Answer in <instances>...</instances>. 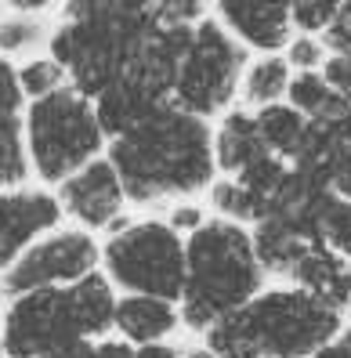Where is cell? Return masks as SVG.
I'll use <instances>...</instances> for the list:
<instances>
[{"mask_svg": "<svg viewBox=\"0 0 351 358\" xmlns=\"http://www.w3.org/2000/svg\"><path fill=\"white\" fill-rule=\"evenodd\" d=\"M44 26L40 22H29V18H8L0 22V48L4 51H22V48H33Z\"/></svg>", "mask_w": 351, "mask_h": 358, "instance_id": "4316f807", "label": "cell"}, {"mask_svg": "<svg viewBox=\"0 0 351 358\" xmlns=\"http://www.w3.org/2000/svg\"><path fill=\"white\" fill-rule=\"evenodd\" d=\"M334 87L326 83L322 73H297L290 83V105L297 113H304L308 120H319L329 105H334Z\"/></svg>", "mask_w": 351, "mask_h": 358, "instance_id": "44dd1931", "label": "cell"}, {"mask_svg": "<svg viewBox=\"0 0 351 358\" xmlns=\"http://www.w3.org/2000/svg\"><path fill=\"white\" fill-rule=\"evenodd\" d=\"M98 250L91 236L84 231H62V236L33 246L26 257H18L8 271L4 286L11 293H33V289H51L55 282H80L91 275V264Z\"/></svg>", "mask_w": 351, "mask_h": 358, "instance_id": "9c48e42d", "label": "cell"}, {"mask_svg": "<svg viewBox=\"0 0 351 358\" xmlns=\"http://www.w3.org/2000/svg\"><path fill=\"white\" fill-rule=\"evenodd\" d=\"M322 76H326L329 87H334V94L351 105V55H334V58L326 62Z\"/></svg>", "mask_w": 351, "mask_h": 358, "instance_id": "f1b7e54d", "label": "cell"}, {"mask_svg": "<svg viewBox=\"0 0 351 358\" xmlns=\"http://www.w3.org/2000/svg\"><path fill=\"white\" fill-rule=\"evenodd\" d=\"M221 18L239 40L261 51H279L290 40V4H257V0H224Z\"/></svg>", "mask_w": 351, "mask_h": 358, "instance_id": "8fae6325", "label": "cell"}, {"mask_svg": "<svg viewBox=\"0 0 351 358\" xmlns=\"http://www.w3.org/2000/svg\"><path fill=\"white\" fill-rule=\"evenodd\" d=\"M286 62L297 66L301 73H315V66L322 62V44L315 36H297L290 44V58H286ZM322 66H326V62H322Z\"/></svg>", "mask_w": 351, "mask_h": 358, "instance_id": "f546056e", "label": "cell"}, {"mask_svg": "<svg viewBox=\"0 0 351 358\" xmlns=\"http://www.w3.org/2000/svg\"><path fill=\"white\" fill-rule=\"evenodd\" d=\"M26 178V152L18 141V123L0 127V185H15Z\"/></svg>", "mask_w": 351, "mask_h": 358, "instance_id": "cb8c5ba5", "label": "cell"}, {"mask_svg": "<svg viewBox=\"0 0 351 358\" xmlns=\"http://www.w3.org/2000/svg\"><path fill=\"white\" fill-rule=\"evenodd\" d=\"M134 358H178V351L167 348V344H149V348H141Z\"/></svg>", "mask_w": 351, "mask_h": 358, "instance_id": "836d02e7", "label": "cell"}, {"mask_svg": "<svg viewBox=\"0 0 351 358\" xmlns=\"http://www.w3.org/2000/svg\"><path fill=\"white\" fill-rule=\"evenodd\" d=\"M18 83H22L26 94H36V101H40V98L62 91L58 87L62 83V66L58 62H29V66L22 69V76H18Z\"/></svg>", "mask_w": 351, "mask_h": 358, "instance_id": "484cf974", "label": "cell"}, {"mask_svg": "<svg viewBox=\"0 0 351 358\" xmlns=\"http://www.w3.org/2000/svg\"><path fill=\"white\" fill-rule=\"evenodd\" d=\"M18 101H22V83L15 80V69L0 58V127L8 123H18L15 113H18Z\"/></svg>", "mask_w": 351, "mask_h": 358, "instance_id": "83f0119b", "label": "cell"}, {"mask_svg": "<svg viewBox=\"0 0 351 358\" xmlns=\"http://www.w3.org/2000/svg\"><path fill=\"white\" fill-rule=\"evenodd\" d=\"M290 83H294L290 62L268 55V58L254 62L250 73H246V101L261 105V109H268V105H279L282 94H290Z\"/></svg>", "mask_w": 351, "mask_h": 358, "instance_id": "ffe728a7", "label": "cell"}, {"mask_svg": "<svg viewBox=\"0 0 351 358\" xmlns=\"http://www.w3.org/2000/svg\"><path fill=\"white\" fill-rule=\"evenodd\" d=\"M243 73V48L224 33L214 18H203L196 26L192 51L185 55L178 73V109L192 116H210L232 101L236 83Z\"/></svg>", "mask_w": 351, "mask_h": 358, "instance_id": "52a82bcc", "label": "cell"}, {"mask_svg": "<svg viewBox=\"0 0 351 358\" xmlns=\"http://www.w3.org/2000/svg\"><path fill=\"white\" fill-rule=\"evenodd\" d=\"M341 333V311L326 308L304 289L261 293L210 329L214 355L250 351L261 358H315Z\"/></svg>", "mask_w": 351, "mask_h": 358, "instance_id": "3957f363", "label": "cell"}, {"mask_svg": "<svg viewBox=\"0 0 351 358\" xmlns=\"http://www.w3.org/2000/svg\"><path fill=\"white\" fill-rule=\"evenodd\" d=\"M254 250H257V261L261 268L268 271H279V275H290L297 268V261L312 250V243H304L297 231L268 214L264 221H257V231H254Z\"/></svg>", "mask_w": 351, "mask_h": 358, "instance_id": "2e32d148", "label": "cell"}, {"mask_svg": "<svg viewBox=\"0 0 351 358\" xmlns=\"http://www.w3.org/2000/svg\"><path fill=\"white\" fill-rule=\"evenodd\" d=\"M308 127H312V120L297 113L294 105H268V109L257 113V131L268 145V152H275L279 159H290V163L301 152Z\"/></svg>", "mask_w": 351, "mask_h": 358, "instance_id": "e0dca14e", "label": "cell"}, {"mask_svg": "<svg viewBox=\"0 0 351 358\" xmlns=\"http://www.w3.org/2000/svg\"><path fill=\"white\" fill-rule=\"evenodd\" d=\"M261 261L254 236L236 221H206L189 239V282H185V322L210 333L257 297Z\"/></svg>", "mask_w": 351, "mask_h": 358, "instance_id": "277c9868", "label": "cell"}, {"mask_svg": "<svg viewBox=\"0 0 351 358\" xmlns=\"http://www.w3.org/2000/svg\"><path fill=\"white\" fill-rule=\"evenodd\" d=\"M113 166L123 192L138 203L199 192L214 178L210 127L178 105H163L131 134L116 138Z\"/></svg>", "mask_w": 351, "mask_h": 358, "instance_id": "6da1fadb", "label": "cell"}, {"mask_svg": "<svg viewBox=\"0 0 351 358\" xmlns=\"http://www.w3.org/2000/svg\"><path fill=\"white\" fill-rule=\"evenodd\" d=\"M171 228H174V231L189 228L192 236H196V231L203 228V217H199V210H196V206H178V210H174V217H171Z\"/></svg>", "mask_w": 351, "mask_h": 358, "instance_id": "d6a6232c", "label": "cell"}, {"mask_svg": "<svg viewBox=\"0 0 351 358\" xmlns=\"http://www.w3.org/2000/svg\"><path fill=\"white\" fill-rule=\"evenodd\" d=\"M87 336L73 289H33L15 301L4 322V348L15 358H48Z\"/></svg>", "mask_w": 351, "mask_h": 358, "instance_id": "ba28073f", "label": "cell"}, {"mask_svg": "<svg viewBox=\"0 0 351 358\" xmlns=\"http://www.w3.org/2000/svg\"><path fill=\"white\" fill-rule=\"evenodd\" d=\"M116 322L131 341H156V336L174 329V308L171 301H156V297H127L116 308Z\"/></svg>", "mask_w": 351, "mask_h": 358, "instance_id": "ac0fdd59", "label": "cell"}, {"mask_svg": "<svg viewBox=\"0 0 351 358\" xmlns=\"http://www.w3.org/2000/svg\"><path fill=\"white\" fill-rule=\"evenodd\" d=\"M106 264L120 286L134 293H149L156 301L185 297L189 282V250L181 246L171 224L145 221L134 224L109 243Z\"/></svg>", "mask_w": 351, "mask_h": 358, "instance_id": "8992f818", "label": "cell"}, {"mask_svg": "<svg viewBox=\"0 0 351 358\" xmlns=\"http://www.w3.org/2000/svg\"><path fill=\"white\" fill-rule=\"evenodd\" d=\"M337 11H341V4H329V0H304V4H290V18H294V26L304 36L326 33L329 26H334Z\"/></svg>", "mask_w": 351, "mask_h": 358, "instance_id": "d4e9b609", "label": "cell"}, {"mask_svg": "<svg viewBox=\"0 0 351 358\" xmlns=\"http://www.w3.org/2000/svg\"><path fill=\"white\" fill-rule=\"evenodd\" d=\"M101 145L94 105L80 91H55L29 109V149L36 171L48 181L69 178Z\"/></svg>", "mask_w": 351, "mask_h": 358, "instance_id": "5b68a950", "label": "cell"}, {"mask_svg": "<svg viewBox=\"0 0 351 358\" xmlns=\"http://www.w3.org/2000/svg\"><path fill=\"white\" fill-rule=\"evenodd\" d=\"M326 44L337 55H351V4H341L334 26L326 29Z\"/></svg>", "mask_w": 351, "mask_h": 358, "instance_id": "4dcf8cb0", "label": "cell"}, {"mask_svg": "<svg viewBox=\"0 0 351 358\" xmlns=\"http://www.w3.org/2000/svg\"><path fill=\"white\" fill-rule=\"evenodd\" d=\"M322 246H329L341 257H351V199L334 196V199L326 203V214H322Z\"/></svg>", "mask_w": 351, "mask_h": 358, "instance_id": "603a6c76", "label": "cell"}, {"mask_svg": "<svg viewBox=\"0 0 351 358\" xmlns=\"http://www.w3.org/2000/svg\"><path fill=\"white\" fill-rule=\"evenodd\" d=\"M189 358H221V355H214V351H192Z\"/></svg>", "mask_w": 351, "mask_h": 358, "instance_id": "e575fe53", "label": "cell"}, {"mask_svg": "<svg viewBox=\"0 0 351 358\" xmlns=\"http://www.w3.org/2000/svg\"><path fill=\"white\" fill-rule=\"evenodd\" d=\"M62 199L73 214L91 224V228H106L116 221L120 214V203H123V181L116 174V166L98 159V163H87L80 174H73L62 188Z\"/></svg>", "mask_w": 351, "mask_h": 358, "instance_id": "30bf717a", "label": "cell"}, {"mask_svg": "<svg viewBox=\"0 0 351 358\" xmlns=\"http://www.w3.org/2000/svg\"><path fill=\"white\" fill-rule=\"evenodd\" d=\"M73 297H76V308H80V319H84L87 336L91 333H106L116 322V308L120 304L113 301L109 282L101 279V275H94V271L73 286Z\"/></svg>", "mask_w": 351, "mask_h": 358, "instance_id": "d6986e66", "label": "cell"}, {"mask_svg": "<svg viewBox=\"0 0 351 358\" xmlns=\"http://www.w3.org/2000/svg\"><path fill=\"white\" fill-rule=\"evenodd\" d=\"M156 109H163V101H152L145 91H138L134 83H127V80H120L116 87H109L94 105L101 131H109L116 138L131 134L138 123H145Z\"/></svg>", "mask_w": 351, "mask_h": 358, "instance_id": "5bb4252c", "label": "cell"}, {"mask_svg": "<svg viewBox=\"0 0 351 358\" xmlns=\"http://www.w3.org/2000/svg\"><path fill=\"white\" fill-rule=\"evenodd\" d=\"M58 221V203L40 192H22V196H0V264L15 257L29 236L44 231Z\"/></svg>", "mask_w": 351, "mask_h": 358, "instance_id": "7c38bea8", "label": "cell"}, {"mask_svg": "<svg viewBox=\"0 0 351 358\" xmlns=\"http://www.w3.org/2000/svg\"><path fill=\"white\" fill-rule=\"evenodd\" d=\"M329 185H334V196L351 199V145H344V149L337 152L334 171H329Z\"/></svg>", "mask_w": 351, "mask_h": 358, "instance_id": "1f68e13d", "label": "cell"}, {"mask_svg": "<svg viewBox=\"0 0 351 358\" xmlns=\"http://www.w3.org/2000/svg\"><path fill=\"white\" fill-rule=\"evenodd\" d=\"M297 289L312 293L315 301H322L326 308H348L351 304V264L334 254L329 246H312L308 254L297 261V268L290 271Z\"/></svg>", "mask_w": 351, "mask_h": 358, "instance_id": "4fadbf2b", "label": "cell"}, {"mask_svg": "<svg viewBox=\"0 0 351 358\" xmlns=\"http://www.w3.org/2000/svg\"><path fill=\"white\" fill-rule=\"evenodd\" d=\"M156 11L145 4H69L66 26L51 40L55 62L66 66L80 94L101 98L123 80L131 58L156 29Z\"/></svg>", "mask_w": 351, "mask_h": 358, "instance_id": "7a4b0ae2", "label": "cell"}, {"mask_svg": "<svg viewBox=\"0 0 351 358\" xmlns=\"http://www.w3.org/2000/svg\"><path fill=\"white\" fill-rule=\"evenodd\" d=\"M214 206L221 214H229L232 221H261L268 214V203L261 196H254L250 188H243L239 181L214 185Z\"/></svg>", "mask_w": 351, "mask_h": 358, "instance_id": "7402d4cb", "label": "cell"}, {"mask_svg": "<svg viewBox=\"0 0 351 358\" xmlns=\"http://www.w3.org/2000/svg\"><path fill=\"white\" fill-rule=\"evenodd\" d=\"M261 156H268V145L257 131V116L229 113L221 123V131H217V163L239 178L246 166L257 163Z\"/></svg>", "mask_w": 351, "mask_h": 358, "instance_id": "9a60e30c", "label": "cell"}]
</instances>
